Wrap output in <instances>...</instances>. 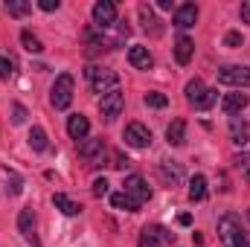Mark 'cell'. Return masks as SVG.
<instances>
[{"label": "cell", "instance_id": "16", "mask_svg": "<svg viewBox=\"0 0 250 247\" xmlns=\"http://www.w3.org/2000/svg\"><path fill=\"white\" fill-rule=\"evenodd\" d=\"M87 131H90L87 117H82V114H73V117H67V134H70L73 140H87Z\"/></svg>", "mask_w": 250, "mask_h": 247}, {"label": "cell", "instance_id": "18", "mask_svg": "<svg viewBox=\"0 0 250 247\" xmlns=\"http://www.w3.org/2000/svg\"><path fill=\"white\" fill-rule=\"evenodd\" d=\"M166 143L169 145H184L187 143V123L184 120H175V123L166 128Z\"/></svg>", "mask_w": 250, "mask_h": 247}, {"label": "cell", "instance_id": "5", "mask_svg": "<svg viewBox=\"0 0 250 247\" xmlns=\"http://www.w3.org/2000/svg\"><path fill=\"white\" fill-rule=\"evenodd\" d=\"M105 154H108V145L105 140H82L79 143V157L84 160V166H102L105 163Z\"/></svg>", "mask_w": 250, "mask_h": 247}, {"label": "cell", "instance_id": "1", "mask_svg": "<svg viewBox=\"0 0 250 247\" xmlns=\"http://www.w3.org/2000/svg\"><path fill=\"white\" fill-rule=\"evenodd\" d=\"M218 239H221L224 247H248L250 233H245L239 215H224L218 221Z\"/></svg>", "mask_w": 250, "mask_h": 247}, {"label": "cell", "instance_id": "28", "mask_svg": "<svg viewBox=\"0 0 250 247\" xmlns=\"http://www.w3.org/2000/svg\"><path fill=\"white\" fill-rule=\"evenodd\" d=\"M148 108H166L169 105V99H166V93H157V90H151V93H146V99H143Z\"/></svg>", "mask_w": 250, "mask_h": 247}, {"label": "cell", "instance_id": "37", "mask_svg": "<svg viewBox=\"0 0 250 247\" xmlns=\"http://www.w3.org/2000/svg\"><path fill=\"white\" fill-rule=\"evenodd\" d=\"M239 15H242V21H245V23H250V0H245V3H242Z\"/></svg>", "mask_w": 250, "mask_h": 247}, {"label": "cell", "instance_id": "13", "mask_svg": "<svg viewBox=\"0 0 250 247\" xmlns=\"http://www.w3.org/2000/svg\"><path fill=\"white\" fill-rule=\"evenodd\" d=\"M230 140H233V145L250 143V123L245 117H230Z\"/></svg>", "mask_w": 250, "mask_h": 247}, {"label": "cell", "instance_id": "31", "mask_svg": "<svg viewBox=\"0 0 250 247\" xmlns=\"http://www.w3.org/2000/svg\"><path fill=\"white\" fill-rule=\"evenodd\" d=\"M224 47H230V50L242 47V32H227L224 35Z\"/></svg>", "mask_w": 250, "mask_h": 247}, {"label": "cell", "instance_id": "2", "mask_svg": "<svg viewBox=\"0 0 250 247\" xmlns=\"http://www.w3.org/2000/svg\"><path fill=\"white\" fill-rule=\"evenodd\" d=\"M187 102L195 111H207V108H212V105L218 102V90L207 87L201 79H192L187 84Z\"/></svg>", "mask_w": 250, "mask_h": 247}, {"label": "cell", "instance_id": "38", "mask_svg": "<svg viewBox=\"0 0 250 247\" xmlns=\"http://www.w3.org/2000/svg\"><path fill=\"white\" fill-rule=\"evenodd\" d=\"M157 6H160V9H175V3H172V0H157Z\"/></svg>", "mask_w": 250, "mask_h": 247}, {"label": "cell", "instance_id": "12", "mask_svg": "<svg viewBox=\"0 0 250 247\" xmlns=\"http://www.w3.org/2000/svg\"><path fill=\"white\" fill-rule=\"evenodd\" d=\"M195 21H198V6H195V3H181V6L175 9L172 23H175L178 29H189V26H195Z\"/></svg>", "mask_w": 250, "mask_h": 247}, {"label": "cell", "instance_id": "15", "mask_svg": "<svg viewBox=\"0 0 250 247\" xmlns=\"http://www.w3.org/2000/svg\"><path fill=\"white\" fill-rule=\"evenodd\" d=\"M157 175H160V181H163L166 186H175L181 178H184V169H181V163H175V160H172V163L163 160V163L157 166Z\"/></svg>", "mask_w": 250, "mask_h": 247}, {"label": "cell", "instance_id": "29", "mask_svg": "<svg viewBox=\"0 0 250 247\" xmlns=\"http://www.w3.org/2000/svg\"><path fill=\"white\" fill-rule=\"evenodd\" d=\"M233 166L245 175V178H250V151H242V154H236L233 157Z\"/></svg>", "mask_w": 250, "mask_h": 247}, {"label": "cell", "instance_id": "35", "mask_svg": "<svg viewBox=\"0 0 250 247\" xmlns=\"http://www.w3.org/2000/svg\"><path fill=\"white\" fill-rule=\"evenodd\" d=\"M114 169H125V166H131V160L125 157L123 151H114V163H111Z\"/></svg>", "mask_w": 250, "mask_h": 247}, {"label": "cell", "instance_id": "17", "mask_svg": "<svg viewBox=\"0 0 250 247\" xmlns=\"http://www.w3.org/2000/svg\"><path fill=\"white\" fill-rule=\"evenodd\" d=\"M140 21H143V29L148 32V35H160L163 32V26H160V21H157V15L151 12V6H146V3H140Z\"/></svg>", "mask_w": 250, "mask_h": 247}, {"label": "cell", "instance_id": "8", "mask_svg": "<svg viewBox=\"0 0 250 247\" xmlns=\"http://www.w3.org/2000/svg\"><path fill=\"white\" fill-rule=\"evenodd\" d=\"M172 242H175V233H169L160 224L143 227V233H140V247H160V245H172Z\"/></svg>", "mask_w": 250, "mask_h": 247}, {"label": "cell", "instance_id": "21", "mask_svg": "<svg viewBox=\"0 0 250 247\" xmlns=\"http://www.w3.org/2000/svg\"><path fill=\"white\" fill-rule=\"evenodd\" d=\"M53 204H56V209H62L64 215H79L82 212V204H76L70 195H64V192H56L53 195Z\"/></svg>", "mask_w": 250, "mask_h": 247}, {"label": "cell", "instance_id": "14", "mask_svg": "<svg viewBox=\"0 0 250 247\" xmlns=\"http://www.w3.org/2000/svg\"><path fill=\"white\" fill-rule=\"evenodd\" d=\"M245 105H248V93H242V90L227 93V96L221 99V111H224L227 117H239V114L245 111Z\"/></svg>", "mask_w": 250, "mask_h": 247}, {"label": "cell", "instance_id": "30", "mask_svg": "<svg viewBox=\"0 0 250 247\" xmlns=\"http://www.w3.org/2000/svg\"><path fill=\"white\" fill-rule=\"evenodd\" d=\"M6 184H12L9 189H6L9 195H21V192H23V181H21L15 172H6Z\"/></svg>", "mask_w": 250, "mask_h": 247}, {"label": "cell", "instance_id": "32", "mask_svg": "<svg viewBox=\"0 0 250 247\" xmlns=\"http://www.w3.org/2000/svg\"><path fill=\"white\" fill-rule=\"evenodd\" d=\"M12 123L15 125L26 123V108H23V105H12Z\"/></svg>", "mask_w": 250, "mask_h": 247}, {"label": "cell", "instance_id": "23", "mask_svg": "<svg viewBox=\"0 0 250 247\" xmlns=\"http://www.w3.org/2000/svg\"><path fill=\"white\" fill-rule=\"evenodd\" d=\"M111 204H114V209H125V212H137V209H140V204H137L128 192H114V195H111Z\"/></svg>", "mask_w": 250, "mask_h": 247}, {"label": "cell", "instance_id": "40", "mask_svg": "<svg viewBox=\"0 0 250 247\" xmlns=\"http://www.w3.org/2000/svg\"><path fill=\"white\" fill-rule=\"evenodd\" d=\"M248 218H250V209H248Z\"/></svg>", "mask_w": 250, "mask_h": 247}, {"label": "cell", "instance_id": "39", "mask_svg": "<svg viewBox=\"0 0 250 247\" xmlns=\"http://www.w3.org/2000/svg\"><path fill=\"white\" fill-rule=\"evenodd\" d=\"M178 221H181V227H189V224H192V215H181Z\"/></svg>", "mask_w": 250, "mask_h": 247}, {"label": "cell", "instance_id": "33", "mask_svg": "<svg viewBox=\"0 0 250 247\" xmlns=\"http://www.w3.org/2000/svg\"><path fill=\"white\" fill-rule=\"evenodd\" d=\"M12 73H15V70H12V62L0 56V79H3V82H9V79H12Z\"/></svg>", "mask_w": 250, "mask_h": 247}, {"label": "cell", "instance_id": "7", "mask_svg": "<svg viewBox=\"0 0 250 247\" xmlns=\"http://www.w3.org/2000/svg\"><path fill=\"white\" fill-rule=\"evenodd\" d=\"M123 108H125V96H123L120 87L111 90V93H105V96H99V111H102V117H105L108 123H114V120L123 114Z\"/></svg>", "mask_w": 250, "mask_h": 247}, {"label": "cell", "instance_id": "36", "mask_svg": "<svg viewBox=\"0 0 250 247\" xmlns=\"http://www.w3.org/2000/svg\"><path fill=\"white\" fill-rule=\"evenodd\" d=\"M38 9H44V12H56V9H59V0H38Z\"/></svg>", "mask_w": 250, "mask_h": 247}, {"label": "cell", "instance_id": "4", "mask_svg": "<svg viewBox=\"0 0 250 247\" xmlns=\"http://www.w3.org/2000/svg\"><path fill=\"white\" fill-rule=\"evenodd\" d=\"M73 87H76V82H73L70 73H62V76L56 79V84H53V90H50V102H53L56 111H67V108H70V102H73Z\"/></svg>", "mask_w": 250, "mask_h": 247}, {"label": "cell", "instance_id": "26", "mask_svg": "<svg viewBox=\"0 0 250 247\" xmlns=\"http://www.w3.org/2000/svg\"><path fill=\"white\" fill-rule=\"evenodd\" d=\"M29 145H32L35 151H44V148H47V131H44L41 125H32V131H29Z\"/></svg>", "mask_w": 250, "mask_h": 247}, {"label": "cell", "instance_id": "24", "mask_svg": "<svg viewBox=\"0 0 250 247\" xmlns=\"http://www.w3.org/2000/svg\"><path fill=\"white\" fill-rule=\"evenodd\" d=\"M204 198H207V178L195 175L189 181V201H204Z\"/></svg>", "mask_w": 250, "mask_h": 247}, {"label": "cell", "instance_id": "6", "mask_svg": "<svg viewBox=\"0 0 250 247\" xmlns=\"http://www.w3.org/2000/svg\"><path fill=\"white\" fill-rule=\"evenodd\" d=\"M218 82L221 84H230V87H250V67L242 64H224L218 67Z\"/></svg>", "mask_w": 250, "mask_h": 247}, {"label": "cell", "instance_id": "10", "mask_svg": "<svg viewBox=\"0 0 250 247\" xmlns=\"http://www.w3.org/2000/svg\"><path fill=\"white\" fill-rule=\"evenodd\" d=\"M125 143L131 145V148H146V145H151V131L146 128L143 123H131L125 128Z\"/></svg>", "mask_w": 250, "mask_h": 247}, {"label": "cell", "instance_id": "19", "mask_svg": "<svg viewBox=\"0 0 250 247\" xmlns=\"http://www.w3.org/2000/svg\"><path fill=\"white\" fill-rule=\"evenodd\" d=\"M18 230H21L23 239H32V233H35V212H32V206L21 209V215H18Z\"/></svg>", "mask_w": 250, "mask_h": 247}, {"label": "cell", "instance_id": "3", "mask_svg": "<svg viewBox=\"0 0 250 247\" xmlns=\"http://www.w3.org/2000/svg\"><path fill=\"white\" fill-rule=\"evenodd\" d=\"M84 76H87L93 93H102V96H105V93H111V90L120 87V76H117L114 70H105V67H87Z\"/></svg>", "mask_w": 250, "mask_h": 247}, {"label": "cell", "instance_id": "11", "mask_svg": "<svg viewBox=\"0 0 250 247\" xmlns=\"http://www.w3.org/2000/svg\"><path fill=\"white\" fill-rule=\"evenodd\" d=\"M123 186H125L123 192H128V195H131V198H134V201H137L140 206H143V204H146V201L151 198V189H148V184H146V181H143L140 175H128Z\"/></svg>", "mask_w": 250, "mask_h": 247}, {"label": "cell", "instance_id": "20", "mask_svg": "<svg viewBox=\"0 0 250 247\" xmlns=\"http://www.w3.org/2000/svg\"><path fill=\"white\" fill-rule=\"evenodd\" d=\"M128 62H131V67H137V70H148L151 67V53L146 47H131L128 50Z\"/></svg>", "mask_w": 250, "mask_h": 247}, {"label": "cell", "instance_id": "34", "mask_svg": "<svg viewBox=\"0 0 250 247\" xmlns=\"http://www.w3.org/2000/svg\"><path fill=\"white\" fill-rule=\"evenodd\" d=\"M93 195H96V198L108 195V181H105V178H96V181H93Z\"/></svg>", "mask_w": 250, "mask_h": 247}, {"label": "cell", "instance_id": "25", "mask_svg": "<svg viewBox=\"0 0 250 247\" xmlns=\"http://www.w3.org/2000/svg\"><path fill=\"white\" fill-rule=\"evenodd\" d=\"M6 12H9L12 18H23V15L32 12V3H29V0H6Z\"/></svg>", "mask_w": 250, "mask_h": 247}, {"label": "cell", "instance_id": "22", "mask_svg": "<svg viewBox=\"0 0 250 247\" xmlns=\"http://www.w3.org/2000/svg\"><path fill=\"white\" fill-rule=\"evenodd\" d=\"M192 53H195V44H192V38H189V35H181V38L175 41V59H178V64H189Z\"/></svg>", "mask_w": 250, "mask_h": 247}, {"label": "cell", "instance_id": "27", "mask_svg": "<svg viewBox=\"0 0 250 247\" xmlns=\"http://www.w3.org/2000/svg\"><path fill=\"white\" fill-rule=\"evenodd\" d=\"M21 44H23V50H29V53H41V50H44V47H41V41H38L29 29H23V32H21Z\"/></svg>", "mask_w": 250, "mask_h": 247}, {"label": "cell", "instance_id": "9", "mask_svg": "<svg viewBox=\"0 0 250 247\" xmlns=\"http://www.w3.org/2000/svg\"><path fill=\"white\" fill-rule=\"evenodd\" d=\"M117 23V3L114 0H99L93 6V26L96 29H111Z\"/></svg>", "mask_w": 250, "mask_h": 247}]
</instances>
